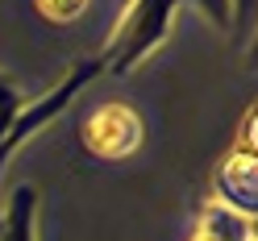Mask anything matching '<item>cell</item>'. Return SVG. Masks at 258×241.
<instances>
[{"label":"cell","instance_id":"obj_1","mask_svg":"<svg viewBox=\"0 0 258 241\" xmlns=\"http://www.w3.org/2000/svg\"><path fill=\"white\" fill-rule=\"evenodd\" d=\"M179 5H158V0H142V5H125L117 29L108 34V46L100 54V71L108 75H129L146 54L158 50V42L167 38Z\"/></svg>","mask_w":258,"mask_h":241},{"label":"cell","instance_id":"obj_2","mask_svg":"<svg viewBox=\"0 0 258 241\" xmlns=\"http://www.w3.org/2000/svg\"><path fill=\"white\" fill-rule=\"evenodd\" d=\"M92 75H100V58H84V62H75V67L62 75V84H58V88H50L38 104H25V108L17 112L13 129L5 133V141H0V171H5V163L21 150V141H29V137H34L46 121H54L58 112H62V108H67L79 92L88 88V79H92Z\"/></svg>","mask_w":258,"mask_h":241},{"label":"cell","instance_id":"obj_3","mask_svg":"<svg viewBox=\"0 0 258 241\" xmlns=\"http://www.w3.org/2000/svg\"><path fill=\"white\" fill-rule=\"evenodd\" d=\"M138 146H142V117L129 104H100L79 125V150L88 158L117 163V158L134 154Z\"/></svg>","mask_w":258,"mask_h":241},{"label":"cell","instance_id":"obj_4","mask_svg":"<svg viewBox=\"0 0 258 241\" xmlns=\"http://www.w3.org/2000/svg\"><path fill=\"white\" fill-rule=\"evenodd\" d=\"M34 220H38V187L21 183L0 216V241H34Z\"/></svg>","mask_w":258,"mask_h":241},{"label":"cell","instance_id":"obj_5","mask_svg":"<svg viewBox=\"0 0 258 241\" xmlns=\"http://www.w3.org/2000/svg\"><path fill=\"white\" fill-rule=\"evenodd\" d=\"M21 108H25V100L5 84V79H0V141H5V133L13 129V121H17V112H21Z\"/></svg>","mask_w":258,"mask_h":241},{"label":"cell","instance_id":"obj_6","mask_svg":"<svg viewBox=\"0 0 258 241\" xmlns=\"http://www.w3.org/2000/svg\"><path fill=\"white\" fill-rule=\"evenodd\" d=\"M88 5H34V13H38V17H62V21H71V17H79V13H84Z\"/></svg>","mask_w":258,"mask_h":241}]
</instances>
